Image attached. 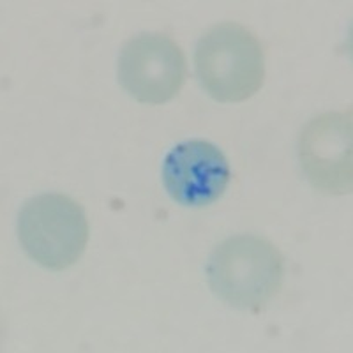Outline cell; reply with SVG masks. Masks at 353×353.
<instances>
[{
    "instance_id": "6da1fadb",
    "label": "cell",
    "mask_w": 353,
    "mask_h": 353,
    "mask_svg": "<svg viewBox=\"0 0 353 353\" xmlns=\"http://www.w3.org/2000/svg\"><path fill=\"white\" fill-rule=\"evenodd\" d=\"M285 260L270 241L258 235H235L216 248L209 261L214 292L230 305L260 311L279 292Z\"/></svg>"
},
{
    "instance_id": "3957f363",
    "label": "cell",
    "mask_w": 353,
    "mask_h": 353,
    "mask_svg": "<svg viewBox=\"0 0 353 353\" xmlns=\"http://www.w3.org/2000/svg\"><path fill=\"white\" fill-rule=\"evenodd\" d=\"M25 253L52 270L77 263L88 242V223L80 203L61 193H46L27 201L18 219Z\"/></svg>"
},
{
    "instance_id": "277c9868",
    "label": "cell",
    "mask_w": 353,
    "mask_h": 353,
    "mask_svg": "<svg viewBox=\"0 0 353 353\" xmlns=\"http://www.w3.org/2000/svg\"><path fill=\"white\" fill-rule=\"evenodd\" d=\"M185 57L165 34H138L124 43L119 57V80L134 99L163 105L185 81Z\"/></svg>"
},
{
    "instance_id": "8992f818",
    "label": "cell",
    "mask_w": 353,
    "mask_h": 353,
    "mask_svg": "<svg viewBox=\"0 0 353 353\" xmlns=\"http://www.w3.org/2000/svg\"><path fill=\"white\" fill-rule=\"evenodd\" d=\"M163 182L179 203L185 207L207 205L217 200L228 185V159L209 141H184L166 156Z\"/></svg>"
},
{
    "instance_id": "7a4b0ae2",
    "label": "cell",
    "mask_w": 353,
    "mask_h": 353,
    "mask_svg": "<svg viewBox=\"0 0 353 353\" xmlns=\"http://www.w3.org/2000/svg\"><path fill=\"white\" fill-rule=\"evenodd\" d=\"M196 71L214 99L241 103L254 96L263 85V48L254 32L244 25L217 23L198 43Z\"/></svg>"
},
{
    "instance_id": "5b68a950",
    "label": "cell",
    "mask_w": 353,
    "mask_h": 353,
    "mask_svg": "<svg viewBox=\"0 0 353 353\" xmlns=\"http://www.w3.org/2000/svg\"><path fill=\"white\" fill-rule=\"evenodd\" d=\"M352 108L323 113L301 134L302 168L321 193H352Z\"/></svg>"
}]
</instances>
